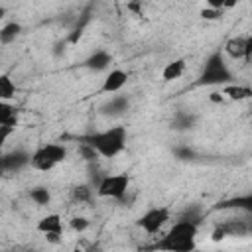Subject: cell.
<instances>
[{"label":"cell","mask_w":252,"mask_h":252,"mask_svg":"<svg viewBox=\"0 0 252 252\" xmlns=\"http://www.w3.org/2000/svg\"><path fill=\"white\" fill-rule=\"evenodd\" d=\"M197 232H199V224L185 220V219H177L173 222V226L152 246H144L142 250L146 252H193L197 246Z\"/></svg>","instance_id":"cell-1"},{"label":"cell","mask_w":252,"mask_h":252,"mask_svg":"<svg viewBox=\"0 0 252 252\" xmlns=\"http://www.w3.org/2000/svg\"><path fill=\"white\" fill-rule=\"evenodd\" d=\"M126 140H128V132L124 126H110L102 132H94L81 138L83 144L91 146L96 152V156L102 158H116L120 152L126 150Z\"/></svg>","instance_id":"cell-2"},{"label":"cell","mask_w":252,"mask_h":252,"mask_svg":"<svg viewBox=\"0 0 252 252\" xmlns=\"http://www.w3.org/2000/svg\"><path fill=\"white\" fill-rule=\"evenodd\" d=\"M232 81H234V77H232V71L228 69V65L224 61V55L220 51H213L205 61V67L197 79V85H209V87L220 85V87H224V85H230Z\"/></svg>","instance_id":"cell-3"},{"label":"cell","mask_w":252,"mask_h":252,"mask_svg":"<svg viewBox=\"0 0 252 252\" xmlns=\"http://www.w3.org/2000/svg\"><path fill=\"white\" fill-rule=\"evenodd\" d=\"M67 159V148L63 144H43L30 154V165L39 171H49Z\"/></svg>","instance_id":"cell-4"},{"label":"cell","mask_w":252,"mask_h":252,"mask_svg":"<svg viewBox=\"0 0 252 252\" xmlns=\"http://www.w3.org/2000/svg\"><path fill=\"white\" fill-rule=\"evenodd\" d=\"M130 189V177L126 173H114V175H102L96 183V195L104 199H116L122 201Z\"/></svg>","instance_id":"cell-5"},{"label":"cell","mask_w":252,"mask_h":252,"mask_svg":"<svg viewBox=\"0 0 252 252\" xmlns=\"http://www.w3.org/2000/svg\"><path fill=\"white\" fill-rule=\"evenodd\" d=\"M169 217H171L169 207H152L144 215H140V219L136 220V224L144 232H148V234H158L165 226V222L169 220Z\"/></svg>","instance_id":"cell-6"},{"label":"cell","mask_w":252,"mask_h":252,"mask_svg":"<svg viewBox=\"0 0 252 252\" xmlns=\"http://www.w3.org/2000/svg\"><path fill=\"white\" fill-rule=\"evenodd\" d=\"M250 234V222L248 220H240V219H230L224 222H219L213 232H211V240L213 242H220L228 236H248Z\"/></svg>","instance_id":"cell-7"},{"label":"cell","mask_w":252,"mask_h":252,"mask_svg":"<svg viewBox=\"0 0 252 252\" xmlns=\"http://www.w3.org/2000/svg\"><path fill=\"white\" fill-rule=\"evenodd\" d=\"M26 165H30V152L26 150H12L8 154L0 156V177L16 173L20 169H24Z\"/></svg>","instance_id":"cell-8"},{"label":"cell","mask_w":252,"mask_h":252,"mask_svg":"<svg viewBox=\"0 0 252 252\" xmlns=\"http://www.w3.org/2000/svg\"><path fill=\"white\" fill-rule=\"evenodd\" d=\"M224 53H226L230 59H244V61H250V55H252V37H250V35H236V37H230V39L224 43Z\"/></svg>","instance_id":"cell-9"},{"label":"cell","mask_w":252,"mask_h":252,"mask_svg":"<svg viewBox=\"0 0 252 252\" xmlns=\"http://www.w3.org/2000/svg\"><path fill=\"white\" fill-rule=\"evenodd\" d=\"M128 81V73L122 71V69H112L104 81H102V87H100V93H106V94H114V93H120L122 87L126 85Z\"/></svg>","instance_id":"cell-10"},{"label":"cell","mask_w":252,"mask_h":252,"mask_svg":"<svg viewBox=\"0 0 252 252\" xmlns=\"http://www.w3.org/2000/svg\"><path fill=\"white\" fill-rule=\"evenodd\" d=\"M128 108H130V98L126 94H114L110 96V100H106L100 106V112L104 116H122Z\"/></svg>","instance_id":"cell-11"},{"label":"cell","mask_w":252,"mask_h":252,"mask_svg":"<svg viewBox=\"0 0 252 252\" xmlns=\"http://www.w3.org/2000/svg\"><path fill=\"white\" fill-rule=\"evenodd\" d=\"M37 230L47 236V234H59L63 236V219L57 215V213H51V215H45L37 220Z\"/></svg>","instance_id":"cell-12"},{"label":"cell","mask_w":252,"mask_h":252,"mask_svg":"<svg viewBox=\"0 0 252 252\" xmlns=\"http://www.w3.org/2000/svg\"><path fill=\"white\" fill-rule=\"evenodd\" d=\"M110 63H112V55L108 51H104V49H96L85 59L83 65L87 69H91V71H104V69H108Z\"/></svg>","instance_id":"cell-13"},{"label":"cell","mask_w":252,"mask_h":252,"mask_svg":"<svg viewBox=\"0 0 252 252\" xmlns=\"http://www.w3.org/2000/svg\"><path fill=\"white\" fill-rule=\"evenodd\" d=\"M220 94L224 98H228V100H246V98L252 96V89L248 85H234V83H230V85H224L220 89Z\"/></svg>","instance_id":"cell-14"},{"label":"cell","mask_w":252,"mask_h":252,"mask_svg":"<svg viewBox=\"0 0 252 252\" xmlns=\"http://www.w3.org/2000/svg\"><path fill=\"white\" fill-rule=\"evenodd\" d=\"M195 122H197V116L193 112H187V110H177L171 118V128L177 130V132H185V130H191L195 128Z\"/></svg>","instance_id":"cell-15"},{"label":"cell","mask_w":252,"mask_h":252,"mask_svg":"<svg viewBox=\"0 0 252 252\" xmlns=\"http://www.w3.org/2000/svg\"><path fill=\"white\" fill-rule=\"evenodd\" d=\"M20 120V110L18 106H14L12 102H2L0 100V124L2 126H10L16 128Z\"/></svg>","instance_id":"cell-16"},{"label":"cell","mask_w":252,"mask_h":252,"mask_svg":"<svg viewBox=\"0 0 252 252\" xmlns=\"http://www.w3.org/2000/svg\"><path fill=\"white\" fill-rule=\"evenodd\" d=\"M183 71H185V59H183V57L173 59V61H169V63L163 67V71H161V79H163L165 83L175 81V79H179V77L183 75Z\"/></svg>","instance_id":"cell-17"},{"label":"cell","mask_w":252,"mask_h":252,"mask_svg":"<svg viewBox=\"0 0 252 252\" xmlns=\"http://www.w3.org/2000/svg\"><path fill=\"white\" fill-rule=\"evenodd\" d=\"M215 209H242L246 213H252V195H242V197H234V199L222 201Z\"/></svg>","instance_id":"cell-18"},{"label":"cell","mask_w":252,"mask_h":252,"mask_svg":"<svg viewBox=\"0 0 252 252\" xmlns=\"http://www.w3.org/2000/svg\"><path fill=\"white\" fill-rule=\"evenodd\" d=\"M18 93L16 83L12 81L10 75H0V100L2 102H10Z\"/></svg>","instance_id":"cell-19"},{"label":"cell","mask_w":252,"mask_h":252,"mask_svg":"<svg viewBox=\"0 0 252 252\" xmlns=\"http://www.w3.org/2000/svg\"><path fill=\"white\" fill-rule=\"evenodd\" d=\"M20 32H22V26H20L18 22H8V24H4V26L0 28V43H2V45H8V43L16 41V37L20 35Z\"/></svg>","instance_id":"cell-20"},{"label":"cell","mask_w":252,"mask_h":252,"mask_svg":"<svg viewBox=\"0 0 252 252\" xmlns=\"http://www.w3.org/2000/svg\"><path fill=\"white\" fill-rule=\"evenodd\" d=\"M30 199H32L35 205L45 207V205H49V203H51V193H49V189H47V187L37 185V187H32V189H30Z\"/></svg>","instance_id":"cell-21"},{"label":"cell","mask_w":252,"mask_h":252,"mask_svg":"<svg viewBox=\"0 0 252 252\" xmlns=\"http://www.w3.org/2000/svg\"><path fill=\"white\" fill-rule=\"evenodd\" d=\"M91 197H93V189L89 185H77L71 189V199L77 203H87L91 201Z\"/></svg>","instance_id":"cell-22"},{"label":"cell","mask_w":252,"mask_h":252,"mask_svg":"<svg viewBox=\"0 0 252 252\" xmlns=\"http://www.w3.org/2000/svg\"><path fill=\"white\" fill-rule=\"evenodd\" d=\"M173 156H175L177 159H183V161H187V159H195V158H197L195 150L189 148V146H177V148H173Z\"/></svg>","instance_id":"cell-23"},{"label":"cell","mask_w":252,"mask_h":252,"mask_svg":"<svg viewBox=\"0 0 252 252\" xmlns=\"http://www.w3.org/2000/svg\"><path fill=\"white\" fill-rule=\"evenodd\" d=\"M69 226H71L75 232H85V230L91 226V220L85 219V217H73L71 222H69Z\"/></svg>","instance_id":"cell-24"},{"label":"cell","mask_w":252,"mask_h":252,"mask_svg":"<svg viewBox=\"0 0 252 252\" xmlns=\"http://www.w3.org/2000/svg\"><path fill=\"white\" fill-rule=\"evenodd\" d=\"M201 18L203 20H220L222 18V10H217V8H203L201 10Z\"/></svg>","instance_id":"cell-25"},{"label":"cell","mask_w":252,"mask_h":252,"mask_svg":"<svg viewBox=\"0 0 252 252\" xmlns=\"http://www.w3.org/2000/svg\"><path fill=\"white\" fill-rule=\"evenodd\" d=\"M79 150H81V156H83L87 161H94V159H96V152H94L91 146H87V144H83V142H81Z\"/></svg>","instance_id":"cell-26"},{"label":"cell","mask_w":252,"mask_h":252,"mask_svg":"<svg viewBox=\"0 0 252 252\" xmlns=\"http://www.w3.org/2000/svg\"><path fill=\"white\" fill-rule=\"evenodd\" d=\"M12 132H14V128H10V126H2V124H0V146L6 144V140L12 136Z\"/></svg>","instance_id":"cell-27"},{"label":"cell","mask_w":252,"mask_h":252,"mask_svg":"<svg viewBox=\"0 0 252 252\" xmlns=\"http://www.w3.org/2000/svg\"><path fill=\"white\" fill-rule=\"evenodd\" d=\"M209 100H211V102H217V104H222L226 98L220 94V91H213V93L209 94Z\"/></svg>","instance_id":"cell-28"},{"label":"cell","mask_w":252,"mask_h":252,"mask_svg":"<svg viewBox=\"0 0 252 252\" xmlns=\"http://www.w3.org/2000/svg\"><path fill=\"white\" fill-rule=\"evenodd\" d=\"M128 10H132V12H136L138 16H142V4H138V2H130V4H128Z\"/></svg>","instance_id":"cell-29"},{"label":"cell","mask_w":252,"mask_h":252,"mask_svg":"<svg viewBox=\"0 0 252 252\" xmlns=\"http://www.w3.org/2000/svg\"><path fill=\"white\" fill-rule=\"evenodd\" d=\"M4 16H6V8H4V6H0V22L4 20Z\"/></svg>","instance_id":"cell-30"},{"label":"cell","mask_w":252,"mask_h":252,"mask_svg":"<svg viewBox=\"0 0 252 252\" xmlns=\"http://www.w3.org/2000/svg\"><path fill=\"white\" fill-rule=\"evenodd\" d=\"M73 252H87V250H83V248H75Z\"/></svg>","instance_id":"cell-31"}]
</instances>
